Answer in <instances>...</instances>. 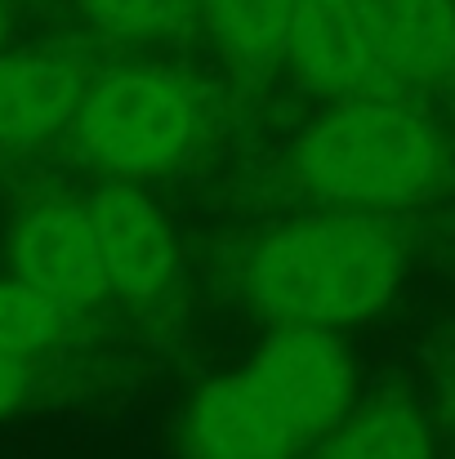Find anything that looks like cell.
<instances>
[{"instance_id":"obj_1","label":"cell","mask_w":455,"mask_h":459,"mask_svg":"<svg viewBox=\"0 0 455 459\" xmlns=\"http://www.w3.org/2000/svg\"><path fill=\"white\" fill-rule=\"evenodd\" d=\"M407 277L398 228L371 214L303 219L264 241L255 255V299L277 321L344 325L389 304Z\"/></svg>"},{"instance_id":"obj_2","label":"cell","mask_w":455,"mask_h":459,"mask_svg":"<svg viewBox=\"0 0 455 459\" xmlns=\"http://www.w3.org/2000/svg\"><path fill=\"white\" fill-rule=\"evenodd\" d=\"M303 178L357 205H402L442 174V139L429 117L393 99H353L317 121L300 143Z\"/></svg>"},{"instance_id":"obj_3","label":"cell","mask_w":455,"mask_h":459,"mask_svg":"<svg viewBox=\"0 0 455 459\" xmlns=\"http://www.w3.org/2000/svg\"><path fill=\"white\" fill-rule=\"evenodd\" d=\"M197 134V99L165 72H117L81 99V143L99 165L144 178L170 169Z\"/></svg>"},{"instance_id":"obj_4","label":"cell","mask_w":455,"mask_h":459,"mask_svg":"<svg viewBox=\"0 0 455 459\" xmlns=\"http://www.w3.org/2000/svg\"><path fill=\"white\" fill-rule=\"evenodd\" d=\"M308 442L295 406L255 361L206 384L188 415L192 459H295Z\"/></svg>"},{"instance_id":"obj_5","label":"cell","mask_w":455,"mask_h":459,"mask_svg":"<svg viewBox=\"0 0 455 459\" xmlns=\"http://www.w3.org/2000/svg\"><path fill=\"white\" fill-rule=\"evenodd\" d=\"M9 264L13 277L72 307L94 304L112 290L90 205H40L22 214L9 237Z\"/></svg>"},{"instance_id":"obj_6","label":"cell","mask_w":455,"mask_h":459,"mask_svg":"<svg viewBox=\"0 0 455 459\" xmlns=\"http://www.w3.org/2000/svg\"><path fill=\"white\" fill-rule=\"evenodd\" d=\"M286 58L312 90H326V94L380 99L398 90L357 0H295Z\"/></svg>"},{"instance_id":"obj_7","label":"cell","mask_w":455,"mask_h":459,"mask_svg":"<svg viewBox=\"0 0 455 459\" xmlns=\"http://www.w3.org/2000/svg\"><path fill=\"white\" fill-rule=\"evenodd\" d=\"M255 366L286 393V402L295 406L312 442L348 415L353 361H348L344 343L330 334V325L282 321V330H273L264 339Z\"/></svg>"},{"instance_id":"obj_8","label":"cell","mask_w":455,"mask_h":459,"mask_svg":"<svg viewBox=\"0 0 455 459\" xmlns=\"http://www.w3.org/2000/svg\"><path fill=\"white\" fill-rule=\"evenodd\" d=\"M90 219L103 246L112 290L130 299H156L174 281V241L165 219L130 183H108L90 196Z\"/></svg>"},{"instance_id":"obj_9","label":"cell","mask_w":455,"mask_h":459,"mask_svg":"<svg viewBox=\"0 0 455 459\" xmlns=\"http://www.w3.org/2000/svg\"><path fill=\"white\" fill-rule=\"evenodd\" d=\"M398 85H438L455 72V0H357Z\"/></svg>"},{"instance_id":"obj_10","label":"cell","mask_w":455,"mask_h":459,"mask_svg":"<svg viewBox=\"0 0 455 459\" xmlns=\"http://www.w3.org/2000/svg\"><path fill=\"white\" fill-rule=\"evenodd\" d=\"M81 108V81L45 54H0V148H31L58 134Z\"/></svg>"},{"instance_id":"obj_11","label":"cell","mask_w":455,"mask_h":459,"mask_svg":"<svg viewBox=\"0 0 455 459\" xmlns=\"http://www.w3.org/2000/svg\"><path fill=\"white\" fill-rule=\"evenodd\" d=\"M201 9L232 63L264 72L286 58L295 0H201Z\"/></svg>"},{"instance_id":"obj_12","label":"cell","mask_w":455,"mask_h":459,"mask_svg":"<svg viewBox=\"0 0 455 459\" xmlns=\"http://www.w3.org/2000/svg\"><path fill=\"white\" fill-rule=\"evenodd\" d=\"M317 459H433V433L411 402H380L348 420Z\"/></svg>"},{"instance_id":"obj_13","label":"cell","mask_w":455,"mask_h":459,"mask_svg":"<svg viewBox=\"0 0 455 459\" xmlns=\"http://www.w3.org/2000/svg\"><path fill=\"white\" fill-rule=\"evenodd\" d=\"M67 330H72V304L36 290L22 277L0 281V352H13V357L45 352Z\"/></svg>"},{"instance_id":"obj_14","label":"cell","mask_w":455,"mask_h":459,"mask_svg":"<svg viewBox=\"0 0 455 459\" xmlns=\"http://www.w3.org/2000/svg\"><path fill=\"white\" fill-rule=\"evenodd\" d=\"M192 0H81V13L112 36H152L174 27Z\"/></svg>"},{"instance_id":"obj_15","label":"cell","mask_w":455,"mask_h":459,"mask_svg":"<svg viewBox=\"0 0 455 459\" xmlns=\"http://www.w3.org/2000/svg\"><path fill=\"white\" fill-rule=\"evenodd\" d=\"M27 361L22 357H13V352H0V415H9L18 402H22V393H27Z\"/></svg>"},{"instance_id":"obj_16","label":"cell","mask_w":455,"mask_h":459,"mask_svg":"<svg viewBox=\"0 0 455 459\" xmlns=\"http://www.w3.org/2000/svg\"><path fill=\"white\" fill-rule=\"evenodd\" d=\"M4 27H9V18H4V4H0V40H4Z\"/></svg>"}]
</instances>
